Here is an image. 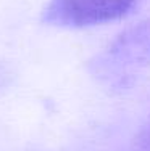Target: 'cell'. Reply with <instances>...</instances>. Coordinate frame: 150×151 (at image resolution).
<instances>
[{
    "label": "cell",
    "instance_id": "1",
    "mask_svg": "<svg viewBox=\"0 0 150 151\" xmlns=\"http://www.w3.org/2000/svg\"><path fill=\"white\" fill-rule=\"evenodd\" d=\"M134 0H50L42 21L60 27H87L123 18Z\"/></svg>",
    "mask_w": 150,
    "mask_h": 151
},
{
    "label": "cell",
    "instance_id": "2",
    "mask_svg": "<svg viewBox=\"0 0 150 151\" xmlns=\"http://www.w3.org/2000/svg\"><path fill=\"white\" fill-rule=\"evenodd\" d=\"M108 58L116 69L123 71L150 61V24L144 23L121 35L110 48Z\"/></svg>",
    "mask_w": 150,
    "mask_h": 151
}]
</instances>
